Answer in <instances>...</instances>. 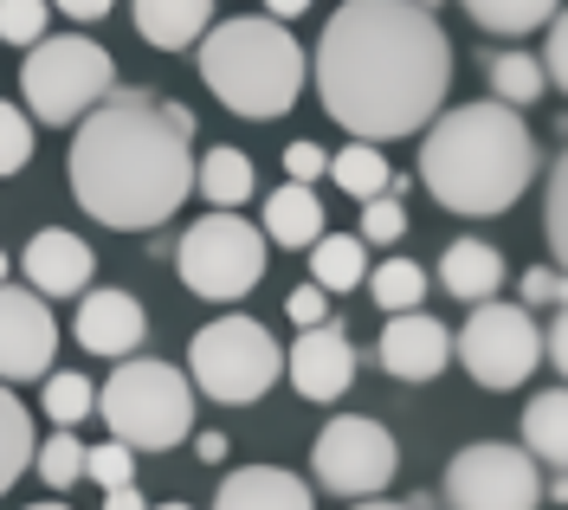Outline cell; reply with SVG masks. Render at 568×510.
I'll use <instances>...</instances> for the list:
<instances>
[{
	"instance_id": "cell-15",
	"label": "cell",
	"mask_w": 568,
	"mask_h": 510,
	"mask_svg": "<svg viewBox=\"0 0 568 510\" xmlns=\"http://www.w3.org/2000/svg\"><path fill=\"white\" fill-rule=\"evenodd\" d=\"M20 272H27V285H33L39 297H78V292H91L98 258H91V246H84L78 233H65V226H45V233H33V239H27Z\"/></svg>"
},
{
	"instance_id": "cell-12",
	"label": "cell",
	"mask_w": 568,
	"mask_h": 510,
	"mask_svg": "<svg viewBox=\"0 0 568 510\" xmlns=\"http://www.w3.org/2000/svg\"><path fill=\"white\" fill-rule=\"evenodd\" d=\"M59 356V324L45 297L27 285H0V381H39Z\"/></svg>"
},
{
	"instance_id": "cell-8",
	"label": "cell",
	"mask_w": 568,
	"mask_h": 510,
	"mask_svg": "<svg viewBox=\"0 0 568 510\" xmlns=\"http://www.w3.org/2000/svg\"><path fill=\"white\" fill-rule=\"evenodd\" d=\"M175 272L194 297L233 304V297H246L252 285H258V272H265V233H258L252 220H240L233 207H213L207 220H194V226L181 233Z\"/></svg>"
},
{
	"instance_id": "cell-26",
	"label": "cell",
	"mask_w": 568,
	"mask_h": 510,
	"mask_svg": "<svg viewBox=\"0 0 568 510\" xmlns=\"http://www.w3.org/2000/svg\"><path fill=\"white\" fill-rule=\"evenodd\" d=\"M556 7H562V0H465V13H471L485 33H504V39L536 33L542 20H556Z\"/></svg>"
},
{
	"instance_id": "cell-46",
	"label": "cell",
	"mask_w": 568,
	"mask_h": 510,
	"mask_svg": "<svg viewBox=\"0 0 568 510\" xmlns=\"http://www.w3.org/2000/svg\"><path fill=\"white\" fill-rule=\"evenodd\" d=\"M27 510H65V504H27Z\"/></svg>"
},
{
	"instance_id": "cell-1",
	"label": "cell",
	"mask_w": 568,
	"mask_h": 510,
	"mask_svg": "<svg viewBox=\"0 0 568 510\" xmlns=\"http://www.w3.org/2000/svg\"><path fill=\"white\" fill-rule=\"evenodd\" d=\"M453 84V39L420 0H343L317 39L323 110L355 143H394L439 116Z\"/></svg>"
},
{
	"instance_id": "cell-33",
	"label": "cell",
	"mask_w": 568,
	"mask_h": 510,
	"mask_svg": "<svg viewBox=\"0 0 568 510\" xmlns=\"http://www.w3.org/2000/svg\"><path fill=\"white\" fill-rule=\"evenodd\" d=\"M84 478L91 484H130L136 478V452L123 446V439H104V446H84Z\"/></svg>"
},
{
	"instance_id": "cell-2",
	"label": "cell",
	"mask_w": 568,
	"mask_h": 510,
	"mask_svg": "<svg viewBox=\"0 0 568 510\" xmlns=\"http://www.w3.org/2000/svg\"><path fill=\"white\" fill-rule=\"evenodd\" d=\"M71 194L110 233H149L194 194V110L116 91L78 116Z\"/></svg>"
},
{
	"instance_id": "cell-17",
	"label": "cell",
	"mask_w": 568,
	"mask_h": 510,
	"mask_svg": "<svg viewBox=\"0 0 568 510\" xmlns=\"http://www.w3.org/2000/svg\"><path fill=\"white\" fill-rule=\"evenodd\" d=\"M213 510H317L311 484L284 466H240V472L220 478V498Z\"/></svg>"
},
{
	"instance_id": "cell-3",
	"label": "cell",
	"mask_w": 568,
	"mask_h": 510,
	"mask_svg": "<svg viewBox=\"0 0 568 510\" xmlns=\"http://www.w3.org/2000/svg\"><path fill=\"white\" fill-rule=\"evenodd\" d=\"M536 175V136L530 123L497 98L459 104L446 116H433L420 143V182L426 194L465 220H491L504 207H517L530 194Z\"/></svg>"
},
{
	"instance_id": "cell-39",
	"label": "cell",
	"mask_w": 568,
	"mask_h": 510,
	"mask_svg": "<svg viewBox=\"0 0 568 510\" xmlns=\"http://www.w3.org/2000/svg\"><path fill=\"white\" fill-rule=\"evenodd\" d=\"M323 297H329L323 285H297V292H291V304H284V310H291V324H304V329L323 324V317H329V310H323Z\"/></svg>"
},
{
	"instance_id": "cell-47",
	"label": "cell",
	"mask_w": 568,
	"mask_h": 510,
	"mask_svg": "<svg viewBox=\"0 0 568 510\" xmlns=\"http://www.w3.org/2000/svg\"><path fill=\"white\" fill-rule=\"evenodd\" d=\"M0 285H7V253H0Z\"/></svg>"
},
{
	"instance_id": "cell-14",
	"label": "cell",
	"mask_w": 568,
	"mask_h": 510,
	"mask_svg": "<svg viewBox=\"0 0 568 510\" xmlns=\"http://www.w3.org/2000/svg\"><path fill=\"white\" fill-rule=\"evenodd\" d=\"M388 317L394 324L382 329V343H375V356H382L388 375H400V381H433L439 368L453 363V336H446L439 317H426L420 304H414V310H388Z\"/></svg>"
},
{
	"instance_id": "cell-38",
	"label": "cell",
	"mask_w": 568,
	"mask_h": 510,
	"mask_svg": "<svg viewBox=\"0 0 568 510\" xmlns=\"http://www.w3.org/2000/svg\"><path fill=\"white\" fill-rule=\"evenodd\" d=\"M284 169H291V182L311 187V182L323 175V169H329V155H323L317 143H291V149H284Z\"/></svg>"
},
{
	"instance_id": "cell-24",
	"label": "cell",
	"mask_w": 568,
	"mask_h": 510,
	"mask_svg": "<svg viewBox=\"0 0 568 510\" xmlns=\"http://www.w3.org/2000/svg\"><path fill=\"white\" fill-rule=\"evenodd\" d=\"M33 414L20 407V395H13V381H0V498L20 484V472L33 466Z\"/></svg>"
},
{
	"instance_id": "cell-31",
	"label": "cell",
	"mask_w": 568,
	"mask_h": 510,
	"mask_svg": "<svg viewBox=\"0 0 568 510\" xmlns=\"http://www.w3.org/2000/svg\"><path fill=\"white\" fill-rule=\"evenodd\" d=\"M27 162H33V116L0 98V182H7V175H20Z\"/></svg>"
},
{
	"instance_id": "cell-23",
	"label": "cell",
	"mask_w": 568,
	"mask_h": 510,
	"mask_svg": "<svg viewBox=\"0 0 568 510\" xmlns=\"http://www.w3.org/2000/svg\"><path fill=\"white\" fill-rule=\"evenodd\" d=\"M194 187L207 194L213 207H246L258 175H252V155L246 149H207L201 162H194Z\"/></svg>"
},
{
	"instance_id": "cell-28",
	"label": "cell",
	"mask_w": 568,
	"mask_h": 510,
	"mask_svg": "<svg viewBox=\"0 0 568 510\" xmlns=\"http://www.w3.org/2000/svg\"><path fill=\"white\" fill-rule=\"evenodd\" d=\"M39 381H45V420H52V427H84V420H91V407H98L91 375H71V368L52 375V368H45Z\"/></svg>"
},
{
	"instance_id": "cell-30",
	"label": "cell",
	"mask_w": 568,
	"mask_h": 510,
	"mask_svg": "<svg viewBox=\"0 0 568 510\" xmlns=\"http://www.w3.org/2000/svg\"><path fill=\"white\" fill-rule=\"evenodd\" d=\"M368 292L382 310H414L426 297V272L414 258H388V265H375V278H368Z\"/></svg>"
},
{
	"instance_id": "cell-20",
	"label": "cell",
	"mask_w": 568,
	"mask_h": 510,
	"mask_svg": "<svg viewBox=\"0 0 568 510\" xmlns=\"http://www.w3.org/2000/svg\"><path fill=\"white\" fill-rule=\"evenodd\" d=\"M272 246H291V253H304L311 239L323 233V201L311 194L304 182H284L272 187V201H265V226H258Z\"/></svg>"
},
{
	"instance_id": "cell-27",
	"label": "cell",
	"mask_w": 568,
	"mask_h": 510,
	"mask_svg": "<svg viewBox=\"0 0 568 510\" xmlns=\"http://www.w3.org/2000/svg\"><path fill=\"white\" fill-rule=\"evenodd\" d=\"M542 91H549V78H542V65H536L530 52H497L491 59V98L497 104L530 110Z\"/></svg>"
},
{
	"instance_id": "cell-42",
	"label": "cell",
	"mask_w": 568,
	"mask_h": 510,
	"mask_svg": "<svg viewBox=\"0 0 568 510\" xmlns=\"http://www.w3.org/2000/svg\"><path fill=\"white\" fill-rule=\"evenodd\" d=\"M194 452H201L207 466H220V459H226V434H201L194 439Z\"/></svg>"
},
{
	"instance_id": "cell-11",
	"label": "cell",
	"mask_w": 568,
	"mask_h": 510,
	"mask_svg": "<svg viewBox=\"0 0 568 510\" xmlns=\"http://www.w3.org/2000/svg\"><path fill=\"white\" fill-rule=\"evenodd\" d=\"M542 504V472L524 446L478 439L446 466V510H536Z\"/></svg>"
},
{
	"instance_id": "cell-22",
	"label": "cell",
	"mask_w": 568,
	"mask_h": 510,
	"mask_svg": "<svg viewBox=\"0 0 568 510\" xmlns=\"http://www.w3.org/2000/svg\"><path fill=\"white\" fill-rule=\"evenodd\" d=\"M524 452L542 459L549 472L568 466V395L562 388H542V395L524 407Z\"/></svg>"
},
{
	"instance_id": "cell-19",
	"label": "cell",
	"mask_w": 568,
	"mask_h": 510,
	"mask_svg": "<svg viewBox=\"0 0 568 510\" xmlns=\"http://www.w3.org/2000/svg\"><path fill=\"white\" fill-rule=\"evenodd\" d=\"M213 0H136V33L155 45V52H181L207 33Z\"/></svg>"
},
{
	"instance_id": "cell-6",
	"label": "cell",
	"mask_w": 568,
	"mask_h": 510,
	"mask_svg": "<svg viewBox=\"0 0 568 510\" xmlns=\"http://www.w3.org/2000/svg\"><path fill=\"white\" fill-rule=\"evenodd\" d=\"M187 375L194 388L220 407H252L284 375V349L258 317H220L187 343Z\"/></svg>"
},
{
	"instance_id": "cell-45",
	"label": "cell",
	"mask_w": 568,
	"mask_h": 510,
	"mask_svg": "<svg viewBox=\"0 0 568 510\" xmlns=\"http://www.w3.org/2000/svg\"><path fill=\"white\" fill-rule=\"evenodd\" d=\"M149 510H194V504H149Z\"/></svg>"
},
{
	"instance_id": "cell-35",
	"label": "cell",
	"mask_w": 568,
	"mask_h": 510,
	"mask_svg": "<svg viewBox=\"0 0 568 510\" xmlns=\"http://www.w3.org/2000/svg\"><path fill=\"white\" fill-rule=\"evenodd\" d=\"M568 207H562V162H556V169H549V201H542V233H549V253L562 258L568 253Z\"/></svg>"
},
{
	"instance_id": "cell-7",
	"label": "cell",
	"mask_w": 568,
	"mask_h": 510,
	"mask_svg": "<svg viewBox=\"0 0 568 510\" xmlns=\"http://www.w3.org/2000/svg\"><path fill=\"white\" fill-rule=\"evenodd\" d=\"M110 84H116V65H110L104 45L84 33L33 39V52L20 65V91H27L33 123H59V130L78 123L98 98H110Z\"/></svg>"
},
{
	"instance_id": "cell-34",
	"label": "cell",
	"mask_w": 568,
	"mask_h": 510,
	"mask_svg": "<svg viewBox=\"0 0 568 510\" xmlns=\"http://www.w3.org/2000/svg\"><path fill=\"white\" fill-rule=\"evenodd\" d=\"M0 39L7 45L45 39V0H0Z\"/></svg>"
},
{
	"instance_id": "cell-41",
	"label": "cell",
	"mask_w": 568,
	"mask_h": 510,
	"mask_svg": "<svg viewBox=\"0 0 568 510\" xmlns=\"http://www.w3.org/2000/svg\"><path fill=\"white\" fill-rule=\"evenodd\" d=\"M104 510H149V504H142L136 484H110V491H104Z\"/></svg>"
},
{
	"instance_id": "cell-44",
	"label": "cell",
	"mask_w": 568,
	"mask_h": 510,
	"mask_svg": "<svg viewBox=\"0 0 568 510\" xmlns=\"http://www.w3.org/2000/svg\"><path fill=\"white\" fill-rule=\"evenodd\" d=\"M355 510H426V504H388V498H355Z\"/></svg>"
},
{
	"instance_id": "cell-4",
	"label": "cell",
	"mask_w": 568,
	"mask_h": 510,
	"mask_svg": "<svg viewBox=\"0 0 568 510\" xmlns=\"http://www.w3.org/2000/svg\"><path fill=\"white\" fill-rule=\"evenodd\" d=\"M194 45H201V52H194L201 84H207L233 116H246V123H272V116H284V110L297 104L304 78H311L304 45H297L291 27L272 20V13L220 20V27H207Z\"/></svg>"
},
{
	"instance_id": "cell-37",
	"label": "cell",
	"mask_w": 568,
	"mask_h": 510,
	"mask_svg": "<svg viewBox=\"0 0 568 510\" xmlns=\"http://www.w3.org/2000/svg\"><path fill=\"white\" fill-rule=\"evenodd\" d=\"M542 27H549V45H542L536 65H542L549 84H568V33H562V20H542Z\"/></svg>"
},
{
	"instance_id": "cell-43",
	"label": "cell",
	"mask_w": 568,
	"mask_h": 510,
	"mask_svg": "<svg viewBox=\"0 0 568 510\" xmlns=\"http://www.w3.org/2000/svg\"><path fill=\"white\" fill-rule=\"evenodd\" d=\"M304 7H311V0H265V13H272V20H291V13H304Z\"/></svg>"
},
{
	"instance_id": "cell-36",
	"label": "cell",
	"mask_w": 568,
	"mask_h": 510,
	"mask_svg": "<svg viewBox=\"0 0 568 510\" xmlns=\"http://www.w3.org/2000/svg\"><path fill=\"white\" fill-rule=\"evenodd\" d=\"M524 310H542V304H562V272L556 265H536V272H524Z\"/></svg>"
},
{
	"instance_id": "cell-18",
	"label": "cell",
	"mask_w": 568,
	"mask_h": 510,
	"mask_svg": "<svg viewBox=\"0 0 568 510\" xmlns=\"http://www.w3.org/2000/svg\"><path fill=\"white\" fill-rule=\"evenodd\" d=\"M439 285L459 297V304L497 297V285H504V253L485 246V239H453L446 258H439Z\"/></svg>"
},
{
	"instance_id": "cell-25",
	"label": "cell",
	"mask_w": 568,
	"mask_h": 510,
	"mask_svg": "<svg viewBox=\"0 0 568 510\" xmlns=\"http://www.w3.org/2000/svg\"><path fill=\"white\" fill-rule=\"evenodd\" d=\"M329 175L349 201H368V194H388L394 169L382 162V143H349L343 155H329Z\"/></svg>"
},
{
	"instance_id": "cell-40",
	"label": "cell",
	"mask_w": 568,
	"mask_h": 510,
	"mask_svg": "<svg viewBox=\"0 0 568 510\" xmlns=\"http://www.w3.org/2000/svg\"><path fill=\"white\" fill-rule=\"evenodd\" d=\"M52 7H59V13H71V20H104L116 0H52Z\"/></svg>"
},
{
	"instance_id": "cell-21",
	"label": "cell",
	"mask_w": 568,
	"mask_h": 510,
	"mask_svg": "<svg viewBox=\"0 0 568 510\" xmlns=\"http://www.w3.org/2000/svg\"><path fill=\"white\" fill-rule=\"evenodd\" d=\"M304 253H311V285L323 292H355L368 278V239L355 233H317Z\"/></svg>"
},
{
	"instance_id": "cell-16",
	"label": "cell",
	"mask_w": 568,
	"mask_h": 510,
	"mask_svg": "<svg viewBox=\"0 0 568 510\" xmlns=\"http://www.w3.org/2000/svg\"><path fill=\"white\" fill-rule=\"evenodd\" d=\"M78 343L91 349V356H136L142 336H149V317H142V304L130 292H78Z\"/></svg>"
},
{
	"instance_id": "cell-48",
	"label": "cell",
	"mask_w": 568,
	"mask_h": 510,
	"mask_svg": "<svg viewBox=\"0 0 568 510\" xmlns=\"http://www.w3.org/2000/svg\"><path fill=\"white\" fill-rule=\"evenodd\" d=\"M420 7H439V0H420Z\"/></svg>"
},
{
	"instance_id": "cell-29",
	"label": "cell",
	"mask_w": 568,
	"mask_h": 510,
	"mask_svg": "<svg viewBox=\"0 0 568 510\" xmlns=\"http://www.w3.org/2000/svg\"><path fill=\"white\" fill-rule=\"evenodd\" d=\"M33 472L52 484V491H71V484H84V446L71 439V427H59V434L45 439V446H33Z\"/></svg>"
},
{
	"instance_id": "cell-10",
	"label": "cell",
	"mask_w": 568,
	"mask_h": 510,
	"mask_svg": "<svg viewBox=\"0 0 568 510\" xmlns=\"http://www.w3.org/2000/svg\"><path fill=\"white\" fill-rule=\"evenodd\" d=\"M400 472V446L382 420H368V414H343V420H329L311 446V478H317L323 491H336V498H382Z\"/></svg>"
},
{
	"instance_id": "cell-5",
	"label": "cell",
	"mask_w": 568,
	"mask_h": 510,
	"mask_svg": "<svg viewBox=\"0 0 568 510\" xmlns=\"http://www.w3.org/2000/svg\"><path fill=\"white\" fill-rule=\"evenodd\" d=\"M110 439H123L130 452H169L194 434V388L175 363H149V356H116V375L98 395Z\"/></svg>"
},
{
	"instance_id": "cell-32",
	"label": "cell",
	"mask_w": 568,
	"mask_h": 510,
	"mask_svg": "<svg viewBox=\"0 0 568 510\" xmlns=\"http://www.w3.org/2000/svg\"><path fill=\"white\" fill-rule=\"evenodd\" d=\"M400 233H407V207H400V194H368V201H362V233H355V239L394 246Z\"/></svg>"
},
{
	"instance_id": "cell-13",
	"label": "cell",
	"mask_w": 568,
	"mask_h": 510,
	"mask_svg": "<svg viewBox=\"0 0 568 510\" xmlns=\"http://www.w3.org/2000/svg\"><path fill=\"white\" fill-rule=\"evenodd\" d=\"M284 375H291V388L304 401H343L355 381V343L323 317V324H311L297 336V349L284 356Z\"/></svg>"
},
{
	"instance_id": "cell-9",
	"label": "cell",
	"mask_w": 568,
	"mask_h": 510,
	"mask_svg": "<svg viewBox=\"0 0 568 510\" xmlns=\"http://www.w3.org/2000/svg\"><path fill=\"white\" fill-rule=\"evenodd\" d=\"M453 356L465 363V375L478 388H524L536 368H542V324H536L524 304H497V297H478L471 317H465Z\"/></svg>"
}]
</instances>
